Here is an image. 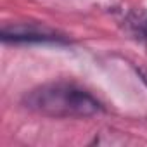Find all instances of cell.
Wrapping results in <instances>:
<instances>
[{"mask_svg":"<svg viewBox=\"0 0 147 147\" xmlns=\"http://www.w3.org/2000/svg\"><path fill=\"white\" fill-rule=\"evenodd\" d=\"M2 40L4 42H12V43H19V42H36V43H43V42H50V43H66L67 40L59 35L55 30L40 24V23H14L9 26L2 28Z\"/></svg>","mask_w":147,"mask_h":147,"instance_id":"7a4b0ae2","label":"cell"},{"mask_svg":"<svg viewBox=\"0 0 147 147\" xmlns=\"http://www.w3.org/2000/svg\"><path fill=\"white\" fill-rule=\"evenodd\" d=\"M130 24H131V30L137 35V38H140L147 45V16H144V14H133L130 18Z\"/></svg>","mask_w":147,"mask_h":147,"instance_id":"3957f363","label":"cell"},{"mask_svg":"<svg viewBox=\"0 0 147 147\" xmlns=\"http://www.w3.org/2000/svg\"><path fill=\"white\" fill-rule=\"evenodd\" d=\"M23 106L49 118H90L102 111V104L87 90L73 83H49L30 90Z\"/></svg>","mask_w":147,"mask_h":147,"instance_id":"6da1fadb","label":"cell"}]
</instances>
